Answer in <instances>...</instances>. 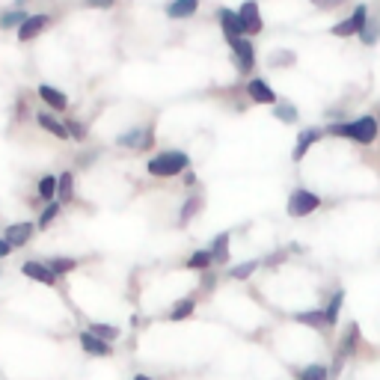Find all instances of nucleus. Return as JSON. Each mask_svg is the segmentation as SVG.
I'll return each mask as SVG.
<instances>
[{
  "instance_id": "nucleus-2",
  "label": "nucleus",
  "mask_w": 380,
  "mask_h": 380,
  "mask_svg": "<svg viewBox=\"0 0 380 380\" xmlns=\"http://www.w3.org/2000/svg\"><path fill=\"white\" fill-rule=\"evenodd\" d=\"M187 167H190V158L184 155V151H175V149L161 151V155H155L146 163V170L151 175H158V179H172V175L184 172Z\"/></svg>"
},
{
  "instance_id": "nucleus-34",
  "label": "nucleus",
  "mask_w": 380,
  "mask_h": 380,
  "mask_svg": "<svg viewBox=\"0 0 380 380\" xmlns=\"http://www.w3.org/2000/svg\"><path fill=\"white\" fill-rule=\"evenodd\" d=\"M57 217H60V202H50V205L42 211V217H39V223H36V226H39V229H48Z\"/></svg>"
},
{
  "instance_id": "nucleus-19",
  "label": "nucleus",
  "mask_w": 380,
  "mask_h": 380,
  "mask_svg": "<svg viewBox=\"0 0 380 380\" xmlns=\"http://www.w3.org/2000/svg\"><path fill=\"white\" fill-rule=\"evenodd\" d=\"M360 42H362L365 48H372V45H377V42H380V21H377V18H372V15H369V21L362 24V30H360Z\"/></svg>"
},
{
  "instance_id": "nucleus-10",
  "label": "nucleus",
  "mask_w": 380,
  "mask_h": 380,
  "mask_svg": "<svg viewBox=\"0 0 380 380\" xmlns=\"http://www.w3.org/2000/svg\"><path fill=\"white\" fill-rule=\"evenodd\" d=\"M24 276H30V280H36V283H42V285H54L57 283V273L48 268L45 262H24Z\"/></svg>"
},
{
  "instance_id": "nucleus-29",
  "label": "nucleus",
  "mask_w": 380,
  "mask_h": 380,
  "mask_svg": "<svg viewBox=\"0 0 380 380\" xmlns=\"http://www.w3.org/2000/svg\"><path fill=\"white\" fill-rule=\"evenodd\" d=\"M330 33H333V36H339V39H348V36H357V33H360V27L353 24V18H345V21H339Z\"/></svg>"
},
{
  "instance_id": "nucleus-21",
  "label": "nucleus",
  "mask_w": 380,
  "mask_h": 380,
  "mask_svg": "<svg viewBox=\"0 0 380 380\" xmlns=\"http://www.w3.org/2000/svg\"><path fill=\"white\" fill-rule=\"evenodd\" d=\"M211 259H214V264H223V262H229V232H223V235H217V238H214Z\"/></svg>"
},
{
  "instance_id": "nucleus-32",
  "label": "nucleus",
  "mask_w": 380,
  "mask_h": 380,
  "mask_svg": "<svg viewBox=\"0 0 380 380\" xmlns=\"http://www.w3.org/2000/svg\"><path fill=\"white\" fill-rule=\"evenodd\" d=\"M259 268V262H244V264H235V268H229V276L232 280H247V276H252Z\"/></svg>"
},
{
  "instance_id": "nucleus-38",
  "label": "nucleus",
  "mask_w": 380,
  "mask_h": 380,
  "mask_svg": "<svg viewBox=\"0 0 380 380\" xmlns=\"http://www.w3.org/2000/svg\"><path fill=\"white\" fill-rule=\"evenodd\" d=\"M83 4L90 6V9H110L116 0H83Z\"/></svg>"
},
{
  "instance_id": "nucleus-37",
  "label": "nucleus",
  "mask_w": 380,
  "mask_h": 380,
  "mask_svg": "<svg viewBox=\"0 0 380 380\" xmlns=\"http://www.w3.org/2000/svg\"><path fill=\"white\" fill-rule=\"evenodd\" d=\"M318 9H336V6H341V4H348V0H312Z\"/></svg>"
},
{
  "instance_id": "nucleus-3",
  "label": "nucleus",
  "mask_w": 380,
  "mask_h": 380,
  "mask_svg": "<svg viewBox=\"0 0 380 380\" xmlns=\"http://www.w3.org/2000/svg\"><path fill=\"white\" fill-rule=\"evenodd\" d=\"M232 45V62L238 66L240 74H250L256 69V48H252L250 36H238V39H229Z\"/></svg>"
},
{
  "instance_id": "nucleus-33",
  "label": "nucleus",
  "mask_w": 380,
  "mask_h": 380,
  "mask_svg": "<svg viewBox=\"0 0 380 380\" xmlns=\"http://www.w3.org/2000/svg\"><path fill=\"white\" fill-rule=\"evenodd\" d=\"M291 62H297V57L291 50H273L271 54V69H283V66H291Z\"/></svg>"
},
{
  "instance_id": "nucleus-9",
  "label": "nucleus",
  "mask_w": 380,
  "mask_h": 380,
  "mask_svg": "<svg viewBox=\"0 0 380 380\" xmlns=\"http://www.w3.org/2000/svg\"><path fill=\"white\" fill-rule=\"evenodd\" d=\"M321 137H324L321 128H306V131H300L294 149H291V161H303V158H306V151H309L315 143H318Z\"/></svg>"
},
{
  "instance_id": "nucleus-24",
  "label": "nucleus",
  "mask_w": 380,
  "mask_h": 380,
  "mask_svg": "<svg viewBox=\"0 0 380 380\" xmlns=\"http://www.w3.org/2000/svg\"><path fill=\"white\" fill-rule=\"evenodd\" d=\"M194 309H196V300H194V297H184V300H179V303L172 306L170 318H172V321H182V318H187V315H194Z\"/></svg>"
},
{
  "instance_id": "nucleus-26",
  "label": "nucleus",
  "mask_w": 380,
  "mask_h": 380,
  "mask_svg": "<svg viewBox=\"0 0 380 380\" xmlns=\"http://www.w3.org/2000/svg\"><path fill=\"white\" fill-rule=\"evenodd\" d=\"M294 321H297V324H309V327H324V324H327V315H324L321 309H312V312L294 315Z\"/></svg>"
},
{
  "instance_id": "nucleus-41",
  "label": "nucleus",
  "mask_w": 380,
  "mask_h": 380,
  "mask_svg": "<svg viewBox=\"0 0 380 380\" xmlns=\"http://www.w3.org/2000/svg\"><path fill=\"white\" fill-rule=\"evenodd\" d=\"M18 4H27V0H18Z\"/></svg>"
},
{
  "instance_id": "nucleus-13",
  "label": "nucleus",
  "mask_w": 380,
  "mask_h": 380,
  "mask_svg": "<svg viewBox=\"0 0 380 380\" xmlns=\"http://www.w3.org/2000/svg\"><path fill=\"white\" fill-rule=\"evenodd\" d=\"M357 339H360V327H357V324H351V327H348V339H345V341H341V345H339V353H336V365H333V377L339 374V369H341V362H345V360L351 357V353H353V345H357Z\"/></svg>"
},
{
  "instance_id": "nucleus-30",
  "label": "nucleus",
  "mask_w": 380,
  "mask_h": 380,
  "mask_svg": "<svg viewBox=\"0 0 380 380\" xmlns=\"http://www.w3.org/2000/svg\"><path fill=\"white\" fill-rule=\"evenodd\" d=\"M90 333L98 336V339H104V341H113V339L119 336V327H113V324H93Z\"/></svg>"
},
{
  "instance_id": "nucleus-4",
  "label": "nucleus",
  "mask_w": 380,
  "mask_h": 380,
  "mask_svg": "<svg viewBox=\"0 0 380 380\" xmlns=\"http://www.w3.org/2000/svg\"><path fill=\"white\" fill-rule=\"evenodd\" d=\"M318 205H321V196H315L306 187H297L294 194L288 196V214L291 217H309Z\"/></svg>"
},
{
  "instance_id": "nucleus-1",
  "label": "nucleus",
  "mask_w": 380,
  "mask_h": 380,
  "mask_svg": "<svg viewBox=\"0 0 380 380\" xmlns=\"http://www.w3.org/2000/svg\"><path fill=\"white\" fill-rule=\"evenodd\" d=\"M377 128H380V122L377 116H357L353 122H333L330 128H327V134H333V137H348V140L353 143H360V146H369L377 140Z\"/></svg>"
},
{
  "instance_id": "nucleus-17",
  "label": "nucleus",
  "mask_w": 380,
  "mask_h": 380,
  "mask_svg": "<svg viewBox=\"0 0 380 380\" xmlns=\"http://www.w3.org/2000/svg\"><path fill=\"white\" fill-rule=\"evenodd\" d=\"M196 9H199V0H170L167 15L170 18H190V15H196Z\"/></svg>"
},
{
  "instance_id": "nucleus-31",
  "label": "nucleus",
  "mask_w": 380,
  "mask_h": 380,
  "mask_svg": "<svg viewBox=\"0 0 380 380\" xmlns=\"http://www.w3.org/2000/svg\"><path fill=\"white\" fill-rule=\"evenodd\" d=\"M300 380H330V372L315 362V365H306V369L300 372Z\"/></svg>"
},
{
  "instance_id": "nucleus-28",
  "label": "nucleus",
  "mask_w": 380,
  "mask_h": 380,
  "mask_svg": "<svg viewBox=\"0 0 380 380\" xmlns=\"http://www.w3.org/2000/svg\"><path fill=\"white\" fill-rule=\"evenodd\" d=\"M45 264H48V268L54 271L57 276H62V273H69V271L78 268V262H74V259H66V256H62V259H50V262H45Z\"/></svg>"
},
{
  "instance_id": "nucleus-40",
  "label": "nucleus",
  "mask_w": 380,
  "mask_h": 380,
  "mask_svg": "<svg viewBox=\"0 0 380 380\" xmlns=\"http://www.w3.org/2000/svg\"><path fill=\"white\" fill-rule=\"evenodd\" d=\"M134 380H151V377H149V374H137Z\"/></svg>"
},
{
  "instance_id": "nucleus-23",
  "label": "nucleus",
  "mask_w": 380,
  "mask_h": 380,
  "mask_svg": "<svg viewBox=\"0 0 380 380\" xmlns=\"http://www.w3.org/2000/svg\"><path fill=\"white\" fill-rule=\"evenodd\" d=\"M214 264V259H211V250H196L194 256L187 259V268H194V271H208Z\"/></svg>"
},
{
  "instance_id": "nucleus-18",
  "label": "nucleus",
  "mask_w": 380,
  "mask_h": 380,
  "mask_svg": "<svg viewBox=\"0 0 380 380\" xmlns=\"http://www.w3.org/2000/svg\"><path fill=\"white\" fill-rule=\"evenodd\" d=\"M273 116L280 119L283 125H294L300 119V113H297V107L291 104V101H276V104H273Z\"/></svg>"
},
{
  "instance_id": "nucleus-5",
  "label": "nucleus",
  "mask_w": 380,
  "mask_h": 380,
  "mask_svg": "<svg viewBox=\"0 0 380 380\" xmlns=\"http://www.w3.org/2000/svg\"><path fill=\"white\" fill-rule=\"evenodd\" d=\"M151 143H155V128H151V125H146V128H131V131H125V134L116 137V146L137 149V151L149 149Z\"/></svg>"
},
{
  "instance_id": "nucleus-15",
  "label": "nucleus",
  "mask_w": 380,
  "mask_h": 380,
  "mask_svg": "<svg viewBox=\"0 0 380 380\" xmlns=\"http://www.w3.org/2000/svg\"><path fill=\"white\" fill-rule=\"evenodd\" d=\"M36 93H39V98L45 101V104L50 107V110H66L69 107V98H66V93H60V90H54V86H48V83H42L39 86V90H36Z\"/></svg>"
},
{
  "instance_id": "nucleus-16",
  "label": "nucleus",
  "mask_w": 380,
  "mask_h": 380,
  "mask_svg": "<svg viewBox=\"0 0 380 380\" xmlns=\"http://www.w3.org/2000/svg\"><path fill=\"white\" fill-rule=\"evenodd\" d=\"M81 345H83V351H86V353H93V357H110V345H107L104 339L93 336L90 330L81 333Z\"/></svg>"
},
{
  "instance_id": "nucleus-8",
  "label": "nucleus",
  "mask_w": 380,
  "mask_h": 380,
  "mask_svg": "<svg viewBox=\"0 0 380 380\" xmlns=\"http://www.w3.org/2000/svg\"><path fill=\"white\" fill-rule=\"evenodd\" d=\"M48 24H50V15H45V12H39V15H30L18 27V42H33L39 33H45Z\"/></svg>"
},
{
  "instance_id": "nucleus-35",
  "label": "nucleus",
  "mask_w": 380,
  "mask_h": 380,
  "mask_svg": "<svg viewBox=\"0 0 380 380\" xmlns=\"http://www.w3.org/2000/svg\"><path fill=\"white\" fill-rule=\"evenodd\" d=\"M39 196H42V199H54V196H57V179H54V175H42Z\"/></svg>"
},
{
  "instance_id": "nucleus-27",
  "label": "nucleus",
  "mask_w": 380,
  "mask_h": 380,
  "mask_svg": "<svg viewBox=\"0 0 380 380\" xmlns=\"http://www.w3.org/2000/svg\"><path fill=\"white\" fill-rule=\"evenodd\" d=\"M341 303H345V291H336V294H333V300H330V306L324 309V315H327V324H336V321H339Z\"/></svg>"
},
{
  "instance_id": "nucleus-20",
  "label": "nucleus",
  "mask_w": 380,
  "mask_h": 380,
  "mask_svg": "<svg viewBox=\"0 0 380 380\" xmlns=\"http://www.w3.org/2000/svg\"><path fill=\"white\" fill-rule=\"evenodd\" d=\"M72 196H74V179H72V172H62L57 179V202L66 205V202H72Z\"/></svg>"
},
{
  "instance_id": "nucleus-39",
  "label": "nucleus",
  "mask_w": 380,
  "mask_h": 380,
  "mask_svg": "<svg viewBox=\"0 0 380 380\" xmlns=\"http://www.w3.org/2000/svg\"><path fill=\"white\" fill-rule=\"evenodd\" d=\"M9 252H12L9 240H6V238H0V259H4V256H9Z\"/></svg>"
},
{
  "instance_id": "nucleus-6",
  "label": "nucleus",
  "mask_w": 380,
  "mask_h": 380,
  "mask_svg": "<svg viewBox=\"0 0 380 380\" xmlns=\"http://www.w3.org/2000/svg\"><path fill=\"white\" fill-rule=\"evenodd\" d=\"M240 15V24H244V36H256L264 30V21H262V12H259V4L256 0H244V6L238 9Z\"/></svg>"
},
{
  "instance_id": "nucleus-12",
  "label": "nucleus",
  "mask_w": 380,
  "mask_h": 380,
  "mask_svg": "<svg viewBox=\"0 0 380 380\" xmlns=\"http://www.w3.org/2000/svg\"><path fill=\"white\" fill-rule=\"evenodd\" d=\"M33 232H36V226H33V223H12L9 229L4 232V238L9 240V247L15 250V247H24V244H27V240L33 238Z\"/></svg>"
},
{
  "instance_id": "nucleus-36",
  "label": "nucleus",
  "mask_w": 380,
  "mask_h": 380,
  "mask_svg": "<svg viewBox=\"0 0 380 380\" xmlns=\"http://www.w3.org/2000/svg\"><path fill=\"white\" fill-rule=\"evenodd\" d=\"M66 128H69V134H72V140H81V143H83V137H86V128H83L81 122L69 119V122H66Z\"/></svg>"
},
{
  "instance_id": "nucleus-14",
  "label": "nucleus",
  "mask_w": 380,
  "mask_h": 380,
  "mask_svg": "<svg viewBox=\"0 0 380 380\" xmlns=\"http://www.w3.org/2000/svg\"><path fill=\"white\" fill-rule=\"evenodd\" d=\"M36 122H39L48 134H54L57 140H72V134H69V128H66V122H60L57 116H50V113H36Z\"/></svg>"
},
{
  "instance_id": "nucleus-42",
  "label": "nucleus",
  "mask_w": 380,
  "mask_h": 380,
  "mask_svg": "<svg viewBox=\"0 0 380 380\" xmlns=\"http://www.w3.org/2000/svg\"><path fill=\"white\" fill-rule=\"evenodd\" d=\"M377 122H380V116H377Z\"/></svg>"
},
{
  "instance_id": "nucleus-7",
  "label": "nucleus",
  "mask_w": 380,
  "mask_h": 380,
  "mask_svg": "<svg viewBox=\"0 0 380 380\" xmlns=\"http://www.w3.org/2000/svg\"><path fill=\"white\" fill-rule=\"evenodd\" d=\"M247 95H250V101H256V104H271V107L276 104V93L271 90V83L262 78L247 81Z\"/></svg>"
},
{
  "instance_id": "nucleus-22",
  "label": "nucleus",
  "mask_w": 380,
  "mask_h": 380,
  "mask_svg": "<svg viewBox=\"0 0 380 380\" xmlns=\"http://www.w3.org/2000/svg\"><path fill=\"white\" fill-rule=\"evenodd\" d=\"M27 18H30L27 12H21V9H9V12H4V15H0V30H12V27L18 30Z\"/></svg>"
},
{
  "instance_id": "nucleus-25",
  "label": "nucleus",
  "mask_w": 380,
  "mask_h": 380,
  "mask_svg": "<svg viewBox=\"0 0 380 380\" xmlns=\"http://www.w3.org/2000/svg\"><path fill=\"white\" fill-rule=\"evenodd\" d=\"M202 208V199L199 196H190L187 202H184V205H182V217H179V226H187L190 220H194L196 217V211Z\"/></svg>"
},
{
  "instance_id": "nucleus-11",
  "label": "nucleus",
  "mask_w": 380,
  "mask_h": 380,
  "mask_svg": "<svg viewBox=\"0 0 380 380\" xmlns=\"http://www.w3.org/2000/svg\"><path fill=\"white\" fill-rule=\"evenodd\" d=\"M217 21L226 33V39H238V36H244V24H240V15L232 9H220L217 12Z\"/></svg>"
}]
</instances>
